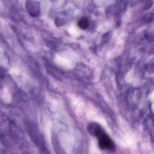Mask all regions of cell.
Instances as JSON below:
<instances>
[{
  "instance_id": "cell-1",
  "label": "cell",
  "mask_w": 154,
  "mask_h": 154,
  "mask_svg": "<svg viewBox=\"0 0 154 154\" xmlns=\"http://www.w3.org/2000/svg\"><path fill=\"white\" fill-rule=\"evenodd\" d=\"M89 133L97 138L98 146L101 150L111 152H114L116 150L114 143L99 124L97 123L92 125Z\"/></svg>"
},
{
  "instance_id": "cell-2",
  "label": "cell",
  "mask_w": 154,
  "mask_h": 154,
  "mask_svg": "<svg viewBox=\"0 0 154 154\" xmlns=\"http://www.w3.org/2000/svg\"><path fill=\"white\" fill-rule=\"evenodd\" d=\"M26 7L29 14L33 17H36L40 14V7L38 2L33 1H27Z\"/></svg>"
},
{
  "instance_id": "cell-3",
  "label": "cell",
  "mask_w": 154,
  "mask_h": 154,
  "mask_svg": "<svg viewBox=\"0 0 154 154\" xmlns=\"http://www.w3.org/2000/svg\"><path fill=\"white\" fill-rule=\"evenodd\" d=\"M77 24L81 29L85 30L88 27L89 23L88 18L83 17L79 19L77 23Z\"/></svg>"
},
{
  "instance_id": "cell-4",
  "label": "cell",
  "mask_w": 154,
  "mask_h": 154,
  "mask_svg": "<svg viewBox=\"0 0 154 154\" xmlns=\"http://www.w3.org/2000/svg\"><path fill=\"white\" fill-rule=\"evenodd\" d=\"M154 15L153 13H150L144 15L143 18L144 21L146 22H150L152 21L153 20Z\"/></svg>"
},
{
  "instance_id": "cell-5",
  "label": "cell",
  "mask_w": 154,
  "mask_h": 154,
  "mask_svg": "<svg viewBox=\"0 0 154 154\" xmlns=\"http://www.w3.org/2000/svg\"><path fill=\"white\" fill-rule=\"evenodd\" d=\"M46 43L47 46L50 48L51 49H54L56 47L55 44L51 41L47 40L46 41Z\"/></svg>"
},
{
  "instance_id": "cell-6",
  "label": "cell",
  "mask_w": 154,
  "mask_h": 154,
  "mask_svg": "<svg viewBox=\"0 0 154 154\" xmlns=\"http://www.w3.org/2000/svg\"><path fill=\"white\" fill-rule=\"evenodd\" d=\"M153 4L152 1L151 0H147L144 6V8L146 9H148L150 8Z\"/></svg>"
}]
</instances>
